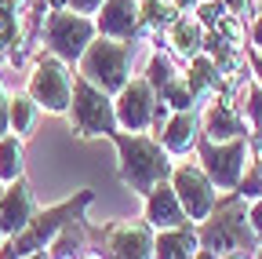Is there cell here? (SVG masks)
I'll return each instance as SVG.
<instances>
[{
  "mask_svg": "<svg viewBox=\"0 0 262 259\" xmlns=\"http://www.w3.org/2000/svg\"><path fill=\"white\" fill-rule=\"evenodd\" d=\"M117 153H120V183L131 193H146L157 183H168L175 157L160 146V139H153L149 132H113L110 135Z\"/></svg>",
  "mask_w": 262,
  "mask_h": 259,
  "instance_id": "6da1fadb",
  "label": "cell"
},
{
  "mask_svg": "<svg viewBox=\"0 0 262 259\" xmlns=\"http://www.w3.org/2000/svg\"><path fill=\"white\" fill-rule=\"evenodd\" d=\"M91 201H95V193H91V190H80L77 197L62 201V205L37 208V215L26 223V230H18L15 237H8L4 245H0V259H26V255H33V252L48 248L70 223L84 219V208H88Z\"/></svg>",
  "mask_w": 262,
  "mask_h": 259,
  "instance_id": "7a4b0ae2",
  "label": "cell"
},
{
  "mask_svg": "<svg viewBox=\"0 0 262 259\" xmlns=\"http://www.w3.org/2000/svg\"><path fill=\"white\" fill-rule=\"evenodd\" d=\"M196 226V241L201 248H211L215 255H229V252H244V248H255V230L248 223V205L244 197H237L229 190V197H222L215 205V212L204 219V223H193Z\"/></svg>",
  "mask_w": 262,
  "mask_h": 259,
  "instance_id": "3957f363",
  "label": "cell"
},
{
  "mask_svg": "<svg viewBox=\"0 0 262 259\" xmlns=\"http://www.w3.org/2000/svg\"><path fill=\"white\" fill-rule=\"evenodd\" d=\"M131 58H135V41H113V37H95L80 62L77 73L88 77L95 88H102L106 95H117L131 81Z\"/></svg>",
  "mask_w": 262,
  "mask_h": 259,
  "instance_id": "277c9868",
  "label": "cell"
},
{
  "mask_svg": "<svg viewBox=\"0 0 262 259\" xmlns=\"http://www.w3.org/2000/svg\"><path fill=\"white\" fill-rule=\"evenodd\" d=\"M70 128L80 139H95V135H113L120 132L117 124V110H113V95H106L102 88H95L88 77L73 73V103L66 110Z\"/></svg>",
  "mask_w": 262,
  "mask_h": 259,
  "instance_id": "5b68a950",
  "label": "cell"
},
{
  "mask_svg": "<svg viewBox=\"0 0 262 259\" xmlns=\"http://www.w3.org/2000/svg\"><path fill=\"white\" fill-rule=\"evenodd\" d=\"M26 91L44 113H66L70 103H73V70H70V62L40 48L33 55V73L26 81Z\"/></svg>",
  "mask_w": 262,
  "mask_h": 259,
  "instance_id": "8992f818",
  "label": "cell"
},
{
  "mask_svg": "<svg viewBox=\"0 0 262 259\" xmlns=\"http://www.w3.org/2000/svg\"><path fill=\"white\" fill-rule=\"evenodd\" d=\"M98 37V26L91 15H77L70 8H51L44 26H40V48L66 58L73 66V62H80L84 48Z\"/></svg>",
  "mask_w": 262,
  "mask_h": 259,
  "instance_id": "52a82bcc",
  "label": "cell"
},
{
  "mask_svg": "<svg viewBox=\"0 0 262 259\" xmlns=\"http://www.w3.org/2000/svg\"><path fill=\"white\" fill-rule=\"evenodd\" d=\"M196 157H201V168L219 190H237V183L244 179L251 165V135L229 139V143H211L201 135L196 139Z\"/></svg>",
  "mask_w": 262,
  "mask_h": 259,
  "instance_id": "ba28073f",
  "label": "cell"
},
{
  "mask_svg": "<svg viewBox=\"0 0 262 259\" xmlns=\"http://www.w3.org/2000/svg\"><path fill=\"white\" fill-rule=\"evenodd\" d=\"M153 226L146 219L135 223H110L102 230H91V245L106 259H153Z\"/></svg>",
  "mask_w": 262,
  "mask_h": 259,
  "instance_id": "9c48e42d",
  "label": "cell"
},
{
  "mask_svg": "<svg viewBox=\"0 0 262 259\" xmlns=\"http://www.w3.org/2000/svg\"><path fill=\"white\" fill-rule=\"evenodd\" d=\"M179 193V201L189 215V223H204L215 205H219V193H215V183L208 179V172L201 165H189V161H182V165L171 168V179H168Z\"/></svg>",
  "mask_w": 262,
  "mask_h": 259,
  "instance_id": "30bf717a",
  "label": "cell"
},
{
  "mask_svg": "<svg viewBox=\"0 0 262 259\" xmlns=\"http://www.w3.org/2000/svg\"><path fill=\"white\" fill-rule=\"evenodd\" d=\"M157 91L146 77H131L117 95H113V110H117V124L124 132H149L153 117H157Z\"/></svg>",
  "mask_w": 262,
  "mask_h": 259,
  "instance_id": "8fae6325",
  "label": "cell"
},
{
  "mask_svg": "<svg viewBox=\"0 0 262 259\" xmlns=\"http://www.w3.org/2000/svg\"><path fill=\"white\" fill-rule=\"evenodd\" d=\"M201 135L211 139V143H229V139L251 135L237 99H229V95H211L208 103H201Z\"/></svg>",
  "mask_w": 262,
  "mask_h": 259,
  "instance_id": "7c38bea8",
  "label": "cell"
},
{
  "mask_svg": "<svg viewBox=\"0 0 262 259\" xmlns=\"http://www.w3.org/2000/svg\"><path fill=\"white\" fill-rule=\"evenodd\" d=\"M33 215H37V197H33L26 175L0 190V230H4V241L15 237L18 230H26V223Z\"/></svg>",
  "mask_w": 262,
  "mask_h": 259,
  "instance_id": "4fadbf2b",
  "label": "cell"
},
{
  "mask_svg": "<svg viewBox=\"0 0 262 259\" xmlns=\"http://www.w3.org/2000/svg\"><path fill=\"white\" fill-rule=\"evenodd\" d=\"M98 37L113 41H142V22H139V0H106L95 18Z\"/></svg>",
  "mask_w": 262,
  "mask_h": 259,
  "instance_id": "5bb4252c",
  "label": "cell"
},
{
  "mask_svg": "<svg viewBox=\"0 0 262 259\" xmlns=\"http://www.w3.org/2000/svg\"><path fill=\"white\" fill-rule=\"evenodd\" d=\"M142 219L153 226V230H175V226H186L189 215L179 201V193L171 183H157L149 193H146V208H142Z\"/></svg>",
  "mask_w": 262,
  "mask_h": 259,
  "instance_id": "9a60e30c",
  "label": "cell"
},
{
  "mask_svg": "<svg viewBox=\"0 0 262 259\" xmlns=\"http://www.w3.org/2000/svg\"><path fill=\"white\" fill-rule=\"evenodd\" d=\"M204 37H208V29L201 26V18H196L193 11H182L168 29H164V48H168L179 62H182V66H186V62L193 58V55H201L204 51ZM157 41V44H160Z\"/></svg>",
  "mask_w": 262,
  "mask_h": 259,
  "instance_id": "2e32d148",
  "label": "cell"
},
{
  "mask_svg": "<svg viewBox=\"0 0 262 259\" xmlns=\"http://www.w3.org/2000/svg\"><path fill=\"white\" fill-rule=\"evenodd\" d=\"M157 139H160V146L168 150L171 157H186L189 150H196V139H201V106L171 113Z\"/></svg>",
  "mask_w": 262,
  "mask_h": 259,
  "instance_id": "e0dca14e",
  "label": "cell"
},
{
  "mask_svg": "<svg viewBox=\"0 0 262 259\" xmlns=\"http://www.w3.org/2000/svg\"><path fill=\"white\" fill-rule=\"evenodd\" d=\"M201 248L196 241V226H175V230H157L153 237V259H193V252Z\"/></svg>",
  "mask_w": 262,
  "mask_h": 259,
  "instance_id": "ac0fdd59",
  "label": "cell"
},
{
  "mask_svg": "<svg viewBox=\"0 0 262 259\" xmlns=\"http://www.w3.org/2000/svg\"><path fill=\"white\" fill-rule=\"evenodd\" d=\"M26 15H29V0H0V55L22 44Z\"/></svg>",
  "mask_w": 262,
  "mask_h": 259,
  "instance_id": "d6986e66",
  "label": "cell"
},
{
  "mask_svg": "<svg viewBox=\"0 0 262 259\" xmlns=\"http://www.w3.org/2000/svg\"><path fill=\"white\" fill-rule=\"evenodd\" d=\"M40 106L29 99V91H11V103H8V121H11V132L18 139H29L33 135V128H37L40 121Z\"/></svg>",
  "mask_w": 262,
  "mask_h": 259,
  "instance_id": "ffe728a7",
  "label": "cell"
},
{
  "mask_svg": "<svg viewBox=\"0 0 262 259\" xmlns=\"http://www.w3.org/2000/svg\"><path fill=\"white\" fill-rule=\"evenodd\" d=\"M26 175V139H18L15 132H8L0 139V183H15Z\"/></svg>",
  "mask_w": 262,
  "mask_h": 259,
  "instance_id": "44dd1931",
  "label": "cell"
},
{
  "mask_svg": "<svg viewBox=\"0 0 262 259\" xmlns=\"http://www.w3.org/2000/svg\"><path fill=\"white\" fill-rule=\"evenodd\" d=\"M237 106H241V113H244V121H248V128H251V135H258L262 139V84L251 77V81H244L241 84V91H237Z\"/></svg>",
  "mask_w": 262,
  "mask_h": 259,
  "instance_id": "7402d4cb",
  "label": "cell"
},
{
  "mask_svg": "<svg viewBox=\"0 0 262 259\" xmlns=\"http://www.w3.org/2000/svg\"><path fill=\"white\" fill-rule=\"evenodd\" d=\"M102 4H106V0H62V8H70L77 15H91V18L102 11Z\"/></svg>",
  "mask_w": 262,
  "mask_h": 259,
  "instance_id": "603a6c76",
  "label": "cell"
},
{
  "mask_svg": "<svg viewBox=\"0 0 262 259\" xmlns=\"http://www.w3.org/2000/svg\"><path fill=\"white\" fill-rule=\"evenodd\" d=\"M8 103H11V91L4 88V73H0V139L11 132V121H8Z\"/></svg>",
  "mask_w": 262,
  "mask_h": 259,
  "instance_id": "cb8c5ba5",
  "label": "cell"
},
{
  "mask_svg": "<svg viewBox=\"0 0 262 259\" xmlns=\"http://www.w3.org/2000/svg\"><path fill=\"white\" fill-rule=\"evenodd\" d=\"M248 223H251V230H255V237L262 241V197L248 201Z\"/></svg>",
  "mask_w": 262,
  "mask_h": 259,
  "instance_id": "d4e9b609",
  "label": "cell"
},
{
  "mask_svg": "<svg viewBox=\"0 0 262 259\" xmlns=\"http://www.w3.org/2000/svg\"><path fill=\"white\" fill-rule=\"evenodd\" d=\"M248 33H251V48H255V51H262V11H258V15L251 18Z\"/></svg>",
  "mask_w": 262,
  "mask_h": 259,
  "instance_id": "484cf974",
  "label": "cell"
},
{
  "mask_svg": "<svg viewBox=\"0 0 262 259\" xmlns=\"http://www.w3.org/2000/svg\"><path fill=\"white\" fill-rule=\"evenodd\" d=\"M248 66L255 70V81L262 84V51H255V48H248Z\"/></svg>",
  "mask_w": 262,
  "mask_h": 259,
  "instance_id": "4316f807",
  "label": "cell"
},
{
  "mask_svg": "<svg viewBox=\"0 0 262 259\" xmlns=\"http://www.w3.org/2000/svg\"><path fill=\"white\" fill-rule=\"evenodd\" d=\"M251 165H255V168L262 172V139H258V135L251 139Z\"/></svg>",
  "mask_w": 262,
  "mask_h": 259,
  "instance_id": "83f0119b",
  "label": "cell"
},
{
  "mask_svg": "<svg viewBox=\"0 0 262 259\" xmlns=\"http://www.w3.org/2000/svg\"><path fill=\"white\" fill-rule=\"evenodd\" d=\"M175 4H179V11H193L196 4H204V0H175Z\"/></svg>",
  "mask_w": 262,
  "mask_h": 259,
  "instance_id": "f1b7e54d",
  "label": "cell"
},
{
  "mask_svg": "<svg viewBox=\"0 0 262 259\" xmlns=\"http://www.w3.org/2000/svg\"><path fill=\"white\" fill-rule=\"evenodd\" d=\"M80 259H106V255H102V252H98V248H95V252H84Z\"/></svg>",
  "mask_w": 262,
  "mask_h": 259,
  "instance_id": "f546056e",
  "label": "cell"
},
{
  "mask_svg": "<svg viewBox=\"0 0 262 259\" xmlns=\"http://www.w3.org/2000/svg\"><path fill=\"white\" fill-rule=\"evenodd\" d=\"M219 259H248L244 252H229V255H219Z\"/></svg>",
  "mask_w": 262,
  "mask_h": 259,
  "instance_id": "4dcf8cb0",
  "label": "cell"
},
{
  "mask_svg": "<svg viewBox=\"0 0 262 259\" xmlns=\"http://www.w3.org/2000/svg\"><path fill=\"white\" fill-rule=\"evenodd\" d=\"M0 245H4V230H0Z\"/></svg>",
  "mask_w": 262,
  "mask_h": 259,
  "instance_id": "1f68e13d",
  "label": "cell"
},
{
  "mask_svg": "<svg viewBox=\"0 0 262 259\" xmlns=\"http://www.w3.org/2000/svg\"><path fill=\"white\" fill-rule=\"evenodd\" d=\"M58 259H73V255H58Z\"/></svg>",
  "mask_w": 262,
  "mask_h": 259,
  "instance_id": "d6a6232c",
  "label": "cell"
},
{
  "mask_svg": "<svg viewBox=\"0 0 262 259\" xmlns=\"http://www.w3.org/2000/svg\"><path fill=\"white\" fill-rule=\"evenodd\" d=\"M255 259H262V248H258V255H255Z\"/></svg>",
  "mask_w": 262,
  "mask_h": 259,
  "instance_id": "836d02e7",
  "label": "cell"
},
{
  "mask_svg": "<svg viewBox=\"0 0 262 259\" xmlns=\"http://www.w3.org/2000/svg\"><path fill=\"white\" fill-rule=\"evenodd\" d=\"M0 190H4V183H0Z\"/></svg>",
  "mask_w": 262,
  "mask_h": 259,
  "instance_id": "e575fe53",
  "label": "cell"
}]
</instances>
